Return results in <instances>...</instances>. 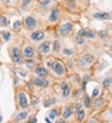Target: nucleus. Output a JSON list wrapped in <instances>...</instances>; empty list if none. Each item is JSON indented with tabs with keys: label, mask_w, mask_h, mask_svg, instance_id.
Here are the masks:
<instances>
[{
	"label": "nucleus",
	"mask_w": 112,
	"mask_h": 123,
	"mask_svg": "<svg viewBox=\"0 0 112 123\" xmlns=\"http://www.w3.org/2000/svg\"><path fill=\"white\" fill-rule=\"evenodd\" d=\"M32 81L34 84L38 86H42V87H46L48 85V81L44 79L41 78H33Z\"/></svg>",
	"instance_id": "nucleus-10"
},
{
	"label": "nucleus",
	"mask_w": 112,
	"mask_h": 123,
	"mask_svg": "<svg viewBox=\"0 0 112 123\" xmlns=\"http://www.w3.org/2000/svg\"><path fill=\"white\" fill-rule=\"evenodd\" d=\"M37 4V0H19L17 8L21 12H25L31 10Z\"/></svg>",
	"instance_id": "nucleus-1"
},
{
	"label": "nucleus",
	"mask_w": 112,
	"mask_h": 123,
	"mask_svg": "<svg viewBox=\"0 0 112 123\" xmlns=\"http://www.w3.org/2000/svg\"><path fill=\"white\" fill-rule=\"evenodd\" d=\"M89 123H97L96 121H91Z\"/></svg>",
	"instance_id": "nucleus-41"
},
{
	"label": "nucleus",
	"mask_w": 112,
	"mask_h": 123,
	"mask_svg": "<svg viewBox=\"0 0 112 123\" xmlns=\"http://www.w3.org/2000/svg\"><path fill=\"white\" fill-rule=\"evenodd\" d=\"M54 99H50L49 101H46V102L44 103V105L46 106H48L49 105H50L51 104H52L53 103H54Z\"/></svg>",
	"instance_id": "nucleus-35"
},
{
	"label": "nucleus",
	"mask_w": 112,
	"mask_h": 123,
	"mask_svg": "<svg viewBox=\"0 0 112 123\" xmlns=\"http://www.w3.org/2000/svg\"><path fill=\"white\" fill-rule=\"evenodd\" d=\"M72 27H73L72 24H71L70 23H66L60 28V33L62 36H66L70 31L72 30Z\"/></svg>",
	"instance_id": "nucleus-5"
},
{
	"label": "nucleus",
	"mask_w": 112,
	"mask_h": 123,
	"mask_svg": "<svg viewBox=\"0 0 112 123\" xmlns=\"http://www.w3.org/2000/svg\"><path fill=\"white\" fill-rule=\"evenodd\" d=\"M77 42L79 43V44H82L83 43V42H84V40H83V39L82 38V37H77Z\"/></svg>",
	"instance_id": "nucleus-36"
},
{
	"label": "nucleus",
	"mask_w": 112,
	"mask_h": 123,
	"mask_svg": "<svg viewBox=\"0 0 112 123\" xmlns=\"http://www.w3.org/2000/svg\"><path fill=\"white\" fill-rule=\"evenodd\" d=\"M24 55L27 58H31L34 55V52L31 47H27L24 50Z\"/></svg>",
	"instance_id": "nucleus-18"
},
{
	"label": "nucleus",
	"mask_w": 112,
	"mask_h": 123,
	"mask_svg": "<svg viewBox=\"0 0 112 123\" xmlns=\"http://www.w3.org/2000/svg\"><path fill=\"white\" fill-rule=\"evenodd\" d=\"M57 113L56 110H52L49 113V117L52 119H54L55 117H56V116H57Z\"/></svg>",
	"instance_id": "nucleus-30"
},
{
	"label": "nucleus",
	"mask_w": 112,
	"mask_h": 123,
	"mask_svg": "<svg viewBox=\"0 0 112 123\" xmlns=\"http://www.w3.org/2000/svg\"><path fill=\"white\" fill-rule=\"evenodd\" d=\"M60 9H59L58 7H54L51 9V14L49 15V21L51 22H56L58 19L59 17L60 16Z\"/></svg>",
	"instance_id": "nucleus-4"
},
{
	"label": "nucleus",
	"mask_w": 112,
	"mask_h": 123,
	"mask_svg": "<svg viewBox=\"0 0 112 123\" xmlns=\"http://www.w3.org/2000/svg\"><path fill=\"white\" fill-rule=\"evenodd\" d=\"M21 26V22L20 21H15L13 24V29L14 30H17Z\"/></svg>",
	"instance_id": "nucleus-29"
},
{
	"label": "nucleus",
	"mask_w": 112,
	"mask_h": 123,
	"mask_svg": "<svg viewBox=\"0 0 112 123\" xmlns=\"http://www.w3.org/2000/svg\"><path fill=\"white\" fill-rule=\"evenodd\" d=\"M25 24L26 27H28L29 29H32L36 27L37 22L34 18L33 16H28L25 19Z\"/></svg>",
	"instance_id": "nucleus-6"
},
{
	"label": "nucleus",
	"mask_w": 112,
	"mask_h": 123,
	"mask_svg": "<svg viewBox=\"0 0 112 123\" xmlns=\"http://www.w3.org/2000/svg\"><path fill=\"white\" fill-rule=\"evenodd\" d=\"M36 122H37V119L36 118H32L27 123H36Z\"/></svg>",
	"instance_id": "nucleus-38"
},
{
	"label": "nucleus",
	"mask_w": 112,
	"mask_h": 123,
	"mask_svg": "<svg viewBox=\"0 0 112 123\" xmlns=\"http://www.w3.org/2000/svg\"><path fill=\"white\" fill-rule=\"evenodd\" d=\"M62 1L67 4H75L77 0H62Z\"/></svg>",
	"instance_id": "nucleus-32"
},
{
	"label": "nucleus",
	"mask_w": 112,
	"mask_h": 123,
	"mask_svg": "<svg viewBox=\"0 0 112 123\" xmlns=\"http://www.w3.org/2000/svg\"><path fill=\"white\" fill-rule=\"evenodd\" d=\"M9 24V19L5 12L0 14V27H7Z\"/></svg>",
	"instance_id": "nucleus-9"
},
{
	"label": "nucleus",
	"mask_w": 112,
	"mask_h": 123,
	"mask_svg": "<svg viewBox=\"0 0 112 123\" xmlns=\"http://www.w3.org/2000/svg\"><path fill=\"white\" fill-rule=\"evenodd\" d=\"M0 14H1V12H0Z\"/></svg>",
	"instance_id": "nucleus-43"
},
{
	"label": "nucleus",
	"mask_w": 112,
	"mask_h": 123,
	"mask_svg": "<svg viewBox=\"0 0 112 123\" xmlns=\"http://www.w3.org/2000/svg\"><path fill=\"white\" fill-rule=\"evenodd\" d=\"M7 9V6H6L3 0H0V12L2 13V12H6Z\"/></svg>",
	"instance_id": "nucleus-23"
},
{
	"label": "nucleus",
	"mask_w": 112,
	"mask_h": 123,
	"mask_svg": "<svg viewBox=\"0 0 112 123\" xmlns=\"http://www.w3.org/2000/svg\"><path fill=\"white\" fill-rule=\"evenodd\" d=\"M33 65H34V62L33 61H27L26 62V65L27 67H32L33 66Z\"/></svg>",
	"instance_id": "nucleus-37"
},
{
	"label": "nucleus",
	"mask_w": 112,
	"mask_h": 123,
	"mask_svg": "<svg viewBox=\"0 0 112 123\" xmlns=\"http://www.w3.org/2000/svg\"><path fill=\"white\" fill-rule=\"evenodd\" d=\"M27 115V112H26V111H24V112H21V113H19V114L17 115L16 118L18 119V120H21V119H23L26 118V116Z\"/></svg>",
	"instance_id": "nucleus-26"
},
{
	"label": "nucleus",
	"mask_w": 112,
	"mask_h": 123,
	"mask_svg": "<svg viewBox=\"0 0 112 123\" xmlns=\"http://www.w3.org/2000/svg\"><path fill=\"white\" fill-rule=\"evenodd\" d=\"M19 103L22 108H26L28 106V103L24 93H20L19 94Z\"/></svg>",
	"instance_id": "nucleus-8"
},
{
	"label": "nucleus",
	"mask_w": 112,
	"mask_h": 123,
	"mask_svg": "<svg viewBox=\"0 0 112 123\" xmlns=\"http://www.w3.org/2000/svg\"><path fill=\"white\" fill-rule=\"evenodd\" d=\"M88 77L87 75H85L84 76L83 78V81H82V90L84 92H85L86 90V86H87V82H88Z\"/></svg>",
	"instance_id": "nucleus-21"
},
{
	"label": "nucleus",
	"mask_w": 112,
	"mask_h": 123,
	"mask_svg": "<svg viewBox=\"0 0 112 123\" xmlns=\"http://www.w3.org/2000/svg\"><path fill=\"white\" fill-rule=\"evenodd\" d=\"M78 34L80 37H85L87 38H90V39H93L95 38V34L93 32L90 31H87L81 29L79 31Z\"/></svg>",
	"instance_id": "nucleus-14"
},
{
	"label": "nucleus",
	"mask_w": 112,
	"mask_h": 123,
	"mask_svg": "<svg viewBox=\"0 0 112 123\" xmlns=\"http://www.w3.org/2000/svg\"><path fill=\"white\" fill-rule=\"evenodd\" d=\"M46 121L47 123H52L48 118H46Z\"/></svg>",
	"instance_id": "nucleus-40"
},
{
	"label": "nucleus",
	"mask_w": 112,
	"mask_h": 123,
	"mask_svg": "<svg viewBox=\"0 0 112 123\" xmlns=\"http://www.w3.org/2000/svg\"><path fill=\"white\" fill-rule=\"evenodd\" d=\"M64 53L65 54H66V55H70L73 54V52H72V50H70L66 49L64 50Z\"/></svg>",
	"instance_id": "nucleus-33"
},
{
	"label": "nucleus",
	"mask_w": 112,
	"mask_h": 123,
	"mask_svg": "<svg viewBox=\"0 0 112 123\" xmlns=\"http://www.w3.org/2000/svg\"><path fill=\"white\" fill-rule=\"evenodd\" d=\"M84 104L86 108H89L90 106V98L88 96H86L84 98Z\"/></svg>",
	"instance_id": "nucleus-27"
},
{
	"label": "nucleus",
	"mask_w": 112,
	"mask_h": 123,
	"mask_svg": "<svg viewBox=\"0 0 112 123\" xmlns=\"http://www.w3.org/2000/svg\"><path fill=\"white\" fill-rule=\"evenodd\" d=\"M50 49V42L48 41H45L42 42L38 47V50L41 52L47 53Z\"/></svg>",
	"instance_id": "nucleus-11"
},
{
	"label": "nucleus",
	"mask_w": 112,
	"mask_h": 123,
	"mask_svg": "<svg viewBox=\"0 0 112 123\" xmlns=\"http://www.w3.org/2000/svg\"><path fill=\"white\" fill-rule=\"evenodd\" d=\"M11 58L12 61L15 63H20L22 60V55L19 48L17 47H14L10 50Z\"/></svg>",
	"instance_id": "nucleus-2"
},
{
	"label": "nucleus",
	"mask_w": 112,
	"mask_h": 123,
	"mask_svg": "<svg viewBox=\"0 0 112 123\" xmlns=\"http://www.w3.org/2000/svg\"><path fill=\"white\" fill-rule=\"evenodd\" d=\"M54 49L55 51L58 52L60 49V44L58 41H55L54 43Z\"/></svg>",
	"instance_id": "nucleus-31"
},
{
	"label": "nucleus",
	"mask_w": 112,
	"mask_h": 123,
	"mask_svg": "<svg viewBox=\"0 0 112 123\" xmlns=\"http://www.w3.org/2000/svg\"><path fill=\"white\" fill-rule=\"evenodd\" d=\"M94 105L95 106H101L103 105V101L101 99H97L94 101Z\"/></svg>",
	"instance_id": "nucleus-28"
},
{
	"label": "nucleus",
	"mask_w": 112,
	"mask_h": 123,
	"mask_svg": "<svg viewBox=\"0 0 112 123\" xmlns=\"http://www.w3.org/2000/svg\"><path fill=\"white\" fill-rule=\"evenodd\" d=\"M35 72L38 76L40 77H46L48 75L47 70L45 68L42 67L37 68L36 70H35Z\"/></svg>",
	"instance_id": "nucleus-16"
},
{
	"label": "nucleus",
	"mask_w": 112,
	"mask_h": 123,
	"mask_svg": "<svg viewBox=\"0 0 112 123\" xmlns=\"http://www.w3.org/2000/svg\"><path fill=\"white\" fill-rule=\"evenodd\" d=\"M7 8H17L19 0H3Z\"/></svg>",
	"instance_id": "nucleus-15"
},
{
	"label": "nucleus",
	"mask_w": 112,
	"mask_h": 123,
	"mask_svg": "<svg viewBox=\"0 0 112 123\" xmlns=\"http://www.w3.org/2000/svg\"><path fill=\"white\" fill-rule=\"evenodd\" d=\"M72 114V111L71 110V109L70 108H68L67 110H65V111L63 113V117L64 118H68Z\"/></svg>",
	"instance_id": "nucleus-24"
},
{
	"label": "nucleus",
	"mask_w": 112,
	"mask_h": 123,
	"mask_svg": "<svg viewBox=\"0 0 112 123\" xmlns=\"http://www.w3.org/2000/svg\"><path fill=\"white\" fill-rule=\"evenodd\" d=\"M1 37L3 38V41H5V42H7V41H9L11 37V35L9 32L7 31H1Z\"/></svg>",
	"instance_id": "nucleus-19"
},
{
	"label": "nucleus",
	"mask_w": 112,
	"mask_h": 123,
	"mask_svg": "<svg viewBox=\"0 0 112 123\" xmlns=\"http://www.w3.org/2000/svg\"><path fill=\"white\" fill-rule=\"evenodd\" d=\"M93 16L99 19H107L110 18V14L106 12H97L93 14Z\"/></svg>",
	"instance_id": "nucleus-12"
},
{
	"label": "nucleus",
	"mask_w": 112,
	"mask_h": 123,
	"mask_svg": "<svg viewBox=\"0 0 112 123\" xmlns=\"http://www.w3.org/2000/svg\"><path fill=\"white\" fill-rule=\"evenodd\" d=\"M77 114H78V119H79L80 121H82L84 119V117H85V112H84V110H78Z\"/></svg>",
	"instance_id": "nucleus-22"
},
{
	"label": "nucleus",
	"mask_w": 112,
	"mask_h": 123,
	"mask_svg": "<svg viewBox=\"0 0 112 123\" xmlns=\"http://www.w3.org/2000/svg\"><path fill=\"white\" fill-rule=\"evenodd\" d=\"M44 34L41 31H36L33 32L31 34V38L34 41H40L44 37Z\"/></svg>",
	"instance_id": "nucleus-13"
},
{
	"label": "nucleus",
	"mask_w": 112,
	"mask_h": 123,
	"mask_svg": "<svg viewBox=\"0 0 112 123\" xmlns=\"http://www.w3.org/2000/svg\"><path fill=\"white\" fill-rule=\"evenodd\" d=\"M57 123H65V121L64 120H62V119H60V120H59L57 122Z\"/></svg>",
	"instance_id": "nucleus-39"
},
{
	"label": "nucleus",
	"mask_w": 112,
	"mask_h": 123,
	"mask_svg": "<svg viewBox=\"0 0 112 123\" xmlns=\"http://www.w3.org/2000/svg\"><path fill=\"white\" fill-rule=\"evenodd\" d=\"M51 67L52 68V70L59 75H62L64 74V68H63L62 65L58 62H53Z\"/></svg>",
	"instance_id": "nucleus-7"
},
{
	"label": "nucleus",
	"mask_w": 112,
	"mask_h": 123,
	"mask_svg": "<svg viewBox=\"0 0 112 123\" xmlns=\"http://www.w3.org/2000/svg\"><path fill=\"white\" fill-rule=\"evenodd\" d=\"M83 60L87 63H92L94 60V57L91 54H86L83 57Z\"/></svg>",
	"instance_id": "nucleus-20"
},
{
	"label": "nucleus",
	"mask_w": 112,
	"mask_h": 123,
	"mask_svg": "<svg viewBox=\"0 0 112 123\" xmlns=\"http://www.w3.org/2000/svg\"><path fill=\"white\" fill-rule=\"evenodd\" d=\"M62 95L64 97H67L70 94V88L66 82H64L62 84Z\"/></svg>",
	"instance_id": "nucleus-17"
},
{
	"label": "nucleus",
	"mask_w": 112,
	"mask_h": 123,
	"mask_svg": "<svg viewBox=\"0 0 112 123\" xmlns=\"http://www.w3.org/2000/svg\"><path fill=\"white\" fill-rule=\"evenodd\" d=\"M112 82V77H108V78H105L103 81V85L105 87H107L110 85L111 84V83Z\"/></svg>",
	"instance_id": "nucleus-25"
},
{
	"label": "nucleus",
	"mask_w": 112,
	"mask_h": 123,
	"mask_svg": "<svg viewBox=\"0 0 112 123\" xmlns=\"http://www.w3.org/2000/svg\"><path fill=\"white\" fill-rule=\"evenodd\" d=\"M99 93V90H98V89H97V88H95L94 90H93V91L92 96H93V97H95V96H97V95H98Z\"/></svg>",
	"instance_id": "nucleus-34"
},
{
	"label": "nucleus",
	"mask_w": 112,
	"mask_h": 123,
	"mask_svg": "<svg viewBox=\"0 0 112 123\" xmlns=\"http://www.w3.org/2000/svg\"><path fill=\"white\" fill-rule=\"evenodd\" d=\"M1 121H2V117H1V116H0V122Z\"/></svg>",
	"instance_id": "nucleus-42"
},
{
	"label": "nucleus",
	"mask_w": 112,
	"mask_h": 123,
	"mask_svg": "<svg viewBox=\"0 0 112 123\" xmlns=\"http://www.w3.org/2000/svg\"><path fill=\"white\" fill-rule=\"evenodd\" d=\"M55 0H39L37 1V8L41 11H46L52 6Z\"/></svg>",
	"instance_id": "nucleus-3"
}]
</instances>
